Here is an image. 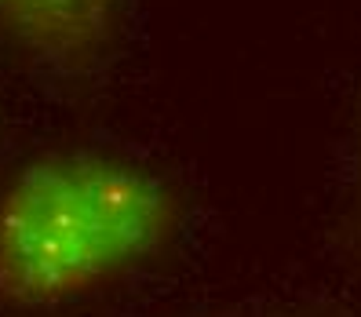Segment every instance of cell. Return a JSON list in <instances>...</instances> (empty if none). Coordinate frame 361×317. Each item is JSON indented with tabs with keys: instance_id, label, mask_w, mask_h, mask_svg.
<instances>
[{
	"instance_id": "cell-1",
	"label": "cell",
	"mask_w": 361,
	"mask_h": 317,
	"mask_svg": "<svg viewBox=\"0 0 361 317\" xmlns=\"http://www.w3.org/2000/svg\"><path fill=\"white\" fill-rule=\"evenodd\" d=\"M179 230L157 175L99 154L30 161L0 194V303L48 310L154 259Z\"/></svg>"
},
{
	"instance_id": "cell-2",
	"label": "cell",
	"mask_w": 361,
	"mask_h": 317,
	"mask_svg": "<svg viewBox=\"0 0 361 317\" xmlns=\"http://www.w3.org/2000/svg\"><path fill=\"white\" fill-rule=\"evenodd\" d=\"M117 0H0V33L55 70H84L106 51Z\"/></svg>"
}]
</instances>
